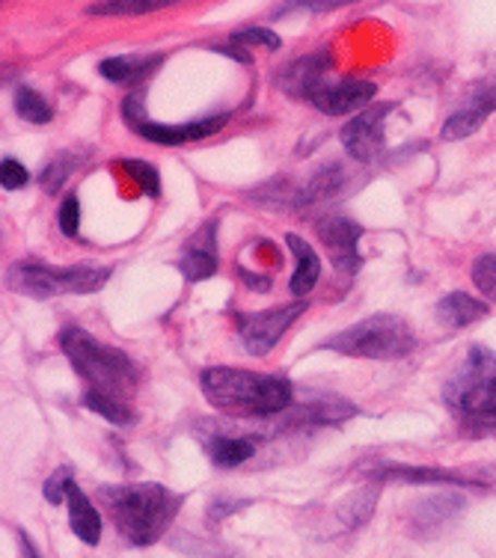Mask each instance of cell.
I'll return each mask as SVG.
<instances>
[{
    "label": "cell",
    "instance_id": "obj_31",
    "mask_svg": "<svg viewBox=\"0 0 496 558\" xmlns=\"http://www.w3.org/2000/svg\"><path fill=\"white\" fill-rule=\"evenodd\" d=\"M60 229H63L65 238H77V232H81V199L75 194L65 196L63 205H60Z\"/></svg>",
    "mask_w": 496,
    "mask_h": 558
},
{
    "label": "cell",
    "instance_id": "obj_20",
    "mask_svg": "<svg viewBox=\"0 0 496 558\" xmlns=\"http://www.w3.org/2000/svg\"><path fill=\"white\" fill-rule=\"evenodd\" d=\"M158 63H161V57H110L98 65V72L113 84H137Z\"/></svg>",
    "mask_w": 496,
    "mask_h": 558
},
{
    "label": "cell",
    "instance_id": "obj_24",
    "mask_svg": "<svg viewBox=\"0 0 496 558\" xmlns=\"http://www.w3.org/2000/svg\"><path fill=\"white\" fill-rule=\"evenodd\" d=\"M12 105H15V113H19L24 122H31V125H48V122L55 119L51 105H48L36 89H31V86H19Z\"/></svg>",
    "mask_w": 496,
    "mask_h": 558
},
{
    "label": "cell",
    "instance_id": "obj_32",
    "mask_svg": "<svg viewBox=\"0 0 496 558\" xmlns=\"http://www.w3.org/2000/svg\"><path fill=\"white\" fill-rule=\"evenodd\" d=\"M27 179H31V172L24 170L22 163L15 161V158H3V163H0V184L7 191H19V187L27 184Z\"/></svg>",
    "mask_w": 496,
    "mask_h": 558
},
{
    "label": "cell",
    "instance_id": "obj_13",
    "mask_svg": "<svg viewBox=\"0 0 496 558\" xmlns=\"http://www.w3.org/2000/svg\"><path fill=\"white\" fill-rule=\"evenodd\" d=\"M366 475L372 482H404V484H470L464 475L449 473L440 466H410V463H378L368 466Z\"/></svg>",
    "mask_w": 496,
    "mask_h": 558
},
{
    "label": "cell",
    "instance_id": "obj_16",
    "mask_svg": "<svg viewBox=\"0 0 496 558\" xmlns=\"http://www.w3.org/2000/svg\"><path fill=\"white\" fill-rule=\"evenodd\" d=\"M65 505H69V526L77 535V541H84L87 547H96L101 541V517H98L96 505L89 502V496L77 484H72Z\"/></svg>",
    "mask_w": 496,
    "mask_h": 558
},
{
    "label": "cell",
    "instance_id": "obj_2",
    "mask_svg": "<svg viewBox=\"0 0 496 558\" xmlns=\"http://www.w3.org/2000/svg\"><path fill=\"white\" fill-rule=\"evenodd\" d=\"M182 496L164 484H108L101 487V505L110 511L113 526L131 547H149L173 526Z\"/></svg>",
    "mask_w": 496,
    "mask_h": 558
},
{
    "label": "cell",
    "instance_id": "obj_21",
    "mask_svg": "<svg viewBox=\"0 0 496 558\" xmlns=\"http://www.w3.org/2000/svg\"><path fill=\"white\" fill-rule=\"evenodd\" d=\"M346 184V170L339 163H327L324 170H318L306 182V187H301V205H315L322 199H330V196L339 194V187Z\"/></svg>",
    "mask_w": 496,
    "mask_h": 558
},
{
    "label": "cell",
    "instance_id": "obj_9",
    "mask_svg": "<svg viewBox=\"0 0 496 558\" xmlns=\"http://www.w3.org/2000/svg\"><path fill=\"white\" fill-rule=\"evenodd\" d=\"M396 105H372L363 113H356L346 129L339 131V140L348 155L356 161H375L384 149V122L392 113Z\"/></svg>",
    "mask_w": 496,
    "mask_h": 558
},
{
    "label": "cell",
    "instance_id": "obj_11",
    "mask_svg": "<svg viewBox=\"0 0 496 558\" xmlns=\"http://www.w3.org/2000/svg\"><path fill=\"white\" fill-rule=\"evenodd\" d=\"M375 96H378V84L348 77V81H336V84H322L310 101L327 117H346V113H363Z\"/></svg>",
    "mask_w": 496,
    "mask_h": 558
},
{
    "label": "cell",
    "instance_id": "obj_30",
    "mask_svg": "<svg viewBox=\"0 0 496 558\" xmlns=\"http://www.w3.org/2000/svg\"><path fill=\"white\" fill-rule=\"evenodd\" d=\"M72 484H75V478H72V470L69 466H63V470H57L48 482H45L43 487V496L48 499L51 505H60L69 499V490H72Z\"/></svg>",
    "mask_w": 496,
    "mask_h": 558
},
{
    "label": "cell",
    "instance_id": "obj_19",
    "mask_svg": "<svg viewBox=\"0 0 496 558\" xmlns=\"http://www.w3.org/2000/svg\"><path fill=\"white\" fill-rule=\"evenodd\" d=\"M458 508H461V499H458V496H428V499H422V502H416V508H413V526L420 529V532H437L446 520H452V517L458 514Z\"/></svg>",
    "mask_w": 496,
    "mask_h": 558
},
{
    "label": "cell",
    "instance_id": "obj_6",
    "mask_svg": "<svg viewBox=\"0 0 496 558\" xmlns=\"http://www.w3.org/2000/svg\"><path fill=\"white\" fill-rule=\"evenodd\" d=\"M108 279V268H93V265L48 268L39 262H19L7 274V286L33 301H48V298H63V294H93L105 289Z\"/></svg>",
    "mask_w": 496,
    "mask_h": 558
},
{
    "label": "cell",
    "instance_id": "obj_29",
    "mask_svg": "<svg viewBox=\"0 0 496 558\" xmlns=\"http://www.w3.org/2000/svg\"><path fill=\"white\" fill-rule=\"evenodd\" d=\"M473 282L475 289L485 294L487 301L496 303V256L494 253H487V256H479L473 262Z\"/></svg>",
    "mask_w": 496,
    "mask_h": 558
},
{
    "label": "cell",
    "instance_id": "obj_1",
    "mask_svg": "<svg viewBox=\"0 0 496 558\" xmlns=\"http://www.w3.org/2000/svg\"><path fill=\"white\" fill-rule=\"evenodd\" d=\"M205 401L227 416L244 418H268L282 410L292 408L294 389L286 377L259 375V372H244L232 365H211L205 368L203 377Z\"/></svg>",
    "mask_w": 496,
    "mask_h": 558
},
{
    "label": "cell",
    "instance_id": "obj_23",
    "mask_svg": "<svg viewBox=\"0 0 496 558\" xmlns=\"http://www.w3.org/2000/svg\"><path fill=\"white\" fill-rule=\"evenodd\" d=\"M378 496H380V484H368V487H360L354 494L348 496L346 502L339 505V517L346 520L348 529H356L366 523L372 511H375V505H378Z\"/></svg>",
    "mask_w": 496,
    "mask_h": 558
},
{
    "label": "cell",
    "instance_id": "obj_34",
    "mask_svg": "<svg viewBox=\"0 0 496 558\" xmlns=\"http://www.w3.org/2000/svg\"><path fill=\"white\" fill-rule=\"evenodd\" d=\"M244 505H247V502L227 505V502H220V499H217V502H211V508H208V511H211V514H208V520L215 523L217 517H229V514H232V511H235V508H244Z\"/></svg>",
    "mask_w": 496,
    "mask_h": 558
},
{
    "label": "cell",
    "instance_id": "obj_15",
    "mask_svg": "<svg viewBox=\"0 0 496 558\" xmlns=\"http://www.w3.org/2000/svg\"><path fill=\"white\" fill-rule=\"evenodd\" d=\"M217 253H215V223H205L199 235L184 247V256L179 258V270L191 282H203V279L215 277L217 274Z\"/></svg>",
    "mask_w": 496,
    "mask_h": 558
},
{
    "label": "cell",
    "instance_id": "obj_17",
    "mask_svg": "<svg viewBox=\"0 0 496 558\" xmlns=\"http://www.w3.org/2000/svg\"><path fill=\"white\" fill-rule=\"evenodd\" d=\"M286 244L292 250V256L298 258V268L292 274V282H289V291L294 298H303L315 289V282L322 279V262H318V253H315L301 235H286Z\"/></svg>",
    "mask_w": 496,
    "mask_h": 558
},
{
    "label": "cell",
    "instance_id": "obj_14",
    "mask_svg": "<svg viewBox=\"0 0 496 558\" xmlns=\"http://www.w3.org/2000/svg\"><path fill=\"white\" fill-rule=\"evenodd\" d=\"M330 69V57L327 54H310L286 65L280 75V86L294 98H313V93L324 84L322 75Z\"/></svg>",
    "mask_w": 496,
    "mask_h": 558
},
{
    "label": "cell",
    "instance_id": "obj_3",
    "mask_svg": "<svg viewBox=\"0 0 496 558\" xmlns=\"http://www.w3.org/2000/svg\"><path fill=\"white\" fill-rule=\"evenodd\" d=\"M60 344L72 368L87 380L93 392H105L122 401L134 396V389L141 384V368L125 351L98 342L96 336H89L81 327H65L60 333Z\"/></svg>",
    "mask_w": 496,
    "mask_h": 558
},
{
    "label": "cell",
    "instance_id": "obj_25",
    "mask_svg": "<svg viewBox=\"0 0 496 558\" xmlns=\"http://www.w3.org/2000/svg\"><path fill=\"white\" fill-rule=\"evenodd\" d=\"M84 404H87L93 413H98L101 418L113 422V425H131V422H134V410H131L122 398H113V396H105V392H93V389H87Z\"/></svg>",
    "mask_w": 496,
    "mask_h": 558
},
{
    "label": "cell",
    "instance_id": "obj_5",
    "mask_svg": "<svg viewBox=\"0 0 496 558\" xmlns=\"http://www.w3.org/2000/svg\"><path fill=\"white\" fill-rule=\"evenodd\" d=\"M413 344H416V336L410 330V324L399 315L380 312V315L351 324L348 330L327 339L322 348L356 356V360H401L413 351Z\"/></svg>",
    "mask_w": 496,
    "mask_h": 558
},
{
    "label": "cell",
    "instance_id": "obj_27",
    "mask_svg": "<svg viewBox=\"0 0 496 558\" xmlns=\"http://www.w3.org/2000/svg\"><path fill=\"white\" fill-rule=\"evenodd\" d=\"M164 7H170V0H108V3H93L87 12L89 15H146Z\"/></svg>",
    "mask_w": 496,
    "mask_h": 558
},
{
    "label": "cell",
    "instance_id": "obj_4",
    "mask_svg": "<svg viewBox=\"0 0 496 558\" xmlns=\"http://www.w3.org/2000/svg\"><path fill=\"white\" fill-rule=\"evenodd\" d=\"M446 404L455 416L464 418L479 434L496 437V354L482 344L470 348V354L452 380L446 384Z\"/></svg>",
    "mask_w": 496,
    "mask_h": 558
},
{
    "label": "cell",
    "instance_id": "obj_22",
    "mask_svg": "<svg viewBox=\"0 0 496 558\" xmlns=\"http://www.w3.org/2000/svg\"><path fill=\"white\" fill-rule=\"evenodd\" d=\"M208 454H211L215 466L232 470V466L247 463L256 454V446L247 437H215V440L208 442Z\"/></svg>",
    "mask_w": 496,
    "mask_h": 558
},
{
    "label": "cell",
    "instance_id": "obj_26",
    "mask_svg": "<svg viewBox=\"0 0 496 558\" xmlns=\"http://www.w3.org/2000/svg\"><path fill=\"white\" fill-rule=\"evenodd\" d=\"M81 161H84V155H75V151H60L55 161L45 167L43 179H39L45 194H57V191L65 184V179L75 172V167Z\"/></svg>",
    "mask_w": 496,
    "mask_h": 558
},
{
    "label": "cell",
    "instance_id": "obj_8",
    "mask_svg": "<svg viewBox=\"0 0 496 558\" xmlns=\"http://www.w3.org/2000/svg\"><path fill=\"white\" fill-rule=\"evenodd\" d=\"M306 312V301L286 303L265 312H250L238 318V339L244 344V351L253 356H268L274 344L280 342L282 333L292 327L298 318Z\"/></svg>",
    "mask_w": 496,
    "mask_h": 558
},
{
    "label": "cell",
    "instance_id": "obj_28",
    "mask_svg": "<svg viewBox=\"0 0 496 558\" xmlns=\"http://www.w3.org/2000/svg\"><path fill=\"white\" fill-rule=\"evenodd\" d=\"M119 170L125 172L131 182L141 187L143 194H149V196L161 194V175H158V170H155L152 163H146V161H119Z\"/></svg>",
    "mask_w": 496,
    "mask_h": 558
},
{
    "label": "cell",
    "instance_id": "obj_10",
    "mask_svg": "<svg viewBox=\"0 0 496 558\" xmlns=\"http://www.w3.org/2000/svg\"><path fill=\"white\" fill-rule=\"evenodd\" d=\"M360 238H363V226H356L348 217H324L322 223H318V241H322V247L327 250L334 268L339 274H346V277H354L360 265H363L360 250H356Z\"/></svg>",
    "mask_w": 496,
    "mask_h": 558
},
{
    "label": "cell",
    "instance_id": "obj_7",
    "mask_svg": "<svg viewBox=\"0 0 496 558\" xmlns=\"http://www.w3.org/2000/svg\"><path fill=\"white\" fill-rule=\"evenodd\" d=\"M122 117L131 125V131H137L141 137L158 143V146H182L191 140H205L217 134V131L227 125V117H208L199 122H184V125H161V122H152L143 110V93H134L122 101Z\"/></svg>",
    "mask_w": 496,
    "mask_h": 558
},
{
    "label": "cell",
    "instance_id": "obj_33",
    "mask_svg": "<svg viewBox=\"0 0 496 558\" xmlns=\"http://www.w3.org/2000/svg\"><path fill=\"white\" fill-rule=\"evenodd\" d=\"M232 43L235 45H265V48H270V51H277L280 48V39L274 36L270 31H265V27H253V31H241L232 36Z\"/></svg>",
    "mask_w": 496,
    "mask_h": 558
},
{
    "label": "cell",
    "instance_id": "obj_35",
    "mask_svg": "<svg viewBox=\"0 0 496 558\" xmlns=\"http://www.w3.org/2000/svg\"><path fill=\"white\" fill-rule=\"evenodd\" d=\"M19 544H22V556L24 558H39V556H36V547H33L31 541H27V535H24V532H19Z\"/></svg>",
    "mask_w": 496,
    "mask_h": 558
},
{
    "label": "cell",
    "instance_id": "obj_12",
    "mask_svg": "<svg viewBox=\"0 0 496 558\" xmlns=\"http://www.w3.org/2000/svg\"><path fill=\"white\" fill-rule=\"evenodd\" d=\"M496 110V81H485V84L475 86L473 98L464 110H458L452 117L446 119L443 125V140H464L470 134L482 129L487 122V117Z\"/></svg>",
    "mask_w": 496,
    "mask_h": 558
},
{
    "label": "cell",
    "instance_id": "obj_18",
    "mask_svg": "<svg viewBox=\"0 0 496 558\" xmlns=\"http://www.w3.org/2000/svg\"><path fill=\"white\" fill-rule=\"evenodd\" d=\"M487 303L485 301H475L464 291H452V294H446L440 303H437V318H440L446 327H452V330H464L470 324L482 322L487 318Z\"/></svg>",
    "mask_w": 496,
    "mask_h": 558
}]
</instances>
